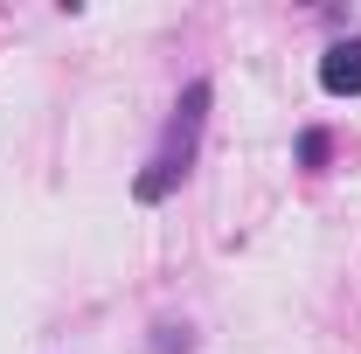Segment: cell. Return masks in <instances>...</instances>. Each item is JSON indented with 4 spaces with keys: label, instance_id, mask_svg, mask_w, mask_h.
<instances>
[{
    "label": "cell",
    "instance_id": "cell-1",
    "mask_svg": "<svg viewBox=\"0 0 361 354\" xmlns=\"http://www.w3.org/2000/svg\"><path fill=\"white\" fill-rule=\"evenodd\" d=\"M202 111H209V84H188L174 104V126H167V146L153 153V167L139 174V202H160L180 174H188V160H195V133H202Z\"/></svg>",
    "mask_w": 361,
    "mask_h": 354
},
{
    "label": "cell",
    "instance_id": "cell-2",
    "mask_svg": "<svg viewBox=\"0 0 361 354\" xmlns=\"http://www.w3.org/2000/svg\"><path fill=\"white\" fill-rule=\"evenodd\" d=\"M319 84L334 97H361V35H348V42H334L319 56Z\"/></svg>",
    "mask_w": 361,
    "mask_h": 354
},
{
    "label": "cell",
    "instance_id": "cell-3",
    "mask_svg": "<svg viewBox=\"0 0 361 354\" xmlns=\"http://www.w3.org/2000/svg\"><path fill=\"white\" fill-rule=\"evenodd\" d=\"M299 160L319 167V160H326V133H299Z\"/></svg>",
    "mask_w": 361,
    "mask_h": 354
},
{
    "label": "cell",
    "instance_id": "cell-4",
    "mask_svg": "<svg viewBox=\"0 0 361 354\" xmlns=\"http://www.w3.org/2000/svg\"><path fill=\"white\" fill-rule=\"evenodd\" d=\"M160 354H188V326H160Z\"/></svg>",
    "mask_w": 361,
    "mask_h": 354
}]
</instances>
